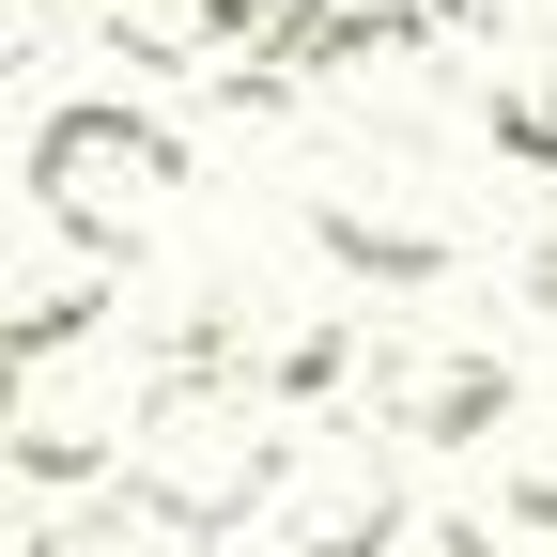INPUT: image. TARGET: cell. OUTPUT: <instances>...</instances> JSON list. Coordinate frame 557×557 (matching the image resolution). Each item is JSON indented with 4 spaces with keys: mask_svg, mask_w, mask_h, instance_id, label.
<instances>
[{
    "mask_svg": "<svg viewBox=\"0 0 557 557\" xmlns=\"http://www.w3.org/2000/svg\"><path fill=\"white\" fill-rule=\"evenodd\" d=\"M310 233H325L341 263H372V278H434V263H449V218H434L418 186H372V201H357V186H325V201H310Z\"/></svg>",
    "mask_w": 557,
    "mask_h": 557,
    "instance_id": "obj_8",
    "label": "cell"
},
{
    "mask_svg": "<svg viewBox=\"0 0 557 557\" xmlns=\"http://www.w3.org/2000/svg\"><path fill=\"white\" fill-rule=\"evenodd\" d=\"M527 310H557V186H542V218H527Z\"/></svg>",
    "mask_w": 557,
    "mask_h": 557,
    "instance_id": "obj_12",
    "label": "cell"
},
{
    "mask_svg": "<svg viewBox=\"0 0 557 557\" xmlns=\"http://www.w3.org/2000/svg\"><path fill=\"white\" fill-rule=\"evenodd\" d=\"M496 511L511 527H557V403H527L511 434H496Z\"/></svg>",
    "mask_w": 557,
    "mask_h": 557,
    "instance_id": "obj_10",
    "label": "cell"
},
{
    "mask_svg": "<svg viewBox=\"0 0 557 557\" xmlns=\"http://www.w3.org/2000/svg\"><path fill=\"white\" fill-rule=\"evenodd\" d=\"M156 387H171V357H124V325L62 341V357H0V449H16V480L62 496V480H94V465L139 449Z\"/></svg>",
    "mask_w": 557,
    "mask_h": 557,
    "instance_id": "obj_2",
    "label": "cell"
},
{
    "mask_svg": "<svg viewBox=\"0 0 557 557\" xmlns=\"http://www.w3.org/2000/svg\"><path fill=\"white\" fill-rule=\"evenodd\" d=\"M109 278H124V248H78V233L32 218V263H16V295H0V357H62V341H94V325H109Z\"/></svg>",
    "mask_w": 557,
    "mask_h": 557,
    "instance_id": "obj_6",
    "label": "cell"
},
{
    "mask_svg": "<svg viewBox=\"0 0 557 557\" xmlns=\"http://www.w3.org/2000/svg\"><path fill=\"white\" fill-rule=\"evenodd\" d=\"M171 186H186V139H171L156 109H124V94H78V109H47V124H32V218H47V233H78V248L156 233V218H171Z\"/></svg>",
    "mask_w": 557,
    "mask_h": 557,
    "instance_id": "obj_3",
    "label": "cell"
},
{
    "mask_svg": "<svg viewBox=\"0 0 557 557\" xmlns=\"http://www.w3.org/2000/svg\"><path fill=\"white\" fill-rule=\"evenodd\" d=\"M480 124H496V156H527V171L557 186V32H511V47H496Z\"/></svg>",
    "mask_w": 557,
    "mask_h": 557,
    "instance_id": "obj_9",
    "label": "cell"
},
{
    "mask_svg": "<svg viewBox=\"0 0 557 557\" xmlns=\"http://www.w3.org/2000/svg\"><path fill=\"white\" fill-rule=\"evenodd\" d=\"M372 418H387L403 449H496L511 418H527V387H511V357H496V341L387 325V341H372Z\"/></svg>",
    "mask_w": 557,
    "mask_h": 557,
    "instance_id": "obj_5",
    "label": "cell"
},
{
    "mask_svg": "<svg viewBox=\"0 0 557 557\" xmlns=\"http://www.w3.org/2000/svg\"><path fill=\"white\" fill-rule=\"evenodd\" d=\"M387 418H310L295 434V465H278V496H263V557H387L418 511H403V480H387Z\"/></svg>",
    "mask_w": 557,
    "mask_h": 557,
    "instance_id": "obj_4",
    "label": "cell"
},
{
    "mask_svg": "<svg viewBox=\"0 0 557 557\" xmlns=\"http://www.w3.org/2000/svg\"><path fill=\"white\" fill-rule=\"evenodd\" d=\"M278 0H94L109 62H156V78H233V47H263Z\"/></svg>",
    "mask_w": 557,
    "mask_h": 557,
    "instance_id": "obj_7",
    "label": "cell"
},
{
    "mask_svg": "<svg viewBox=\"0 0 557 557\" xmlns=\"http://www.w3.org/2000/svg\"><path fill=\"white\" fill-rule=\"evenodd\" d=\"M387 557H496V527H465V511H418Z\"/></svg>",
    "mask_w": 557,
    "mask_h": 557,
    "instance_id": "obj_11",
    "label": "cell"
},
{
    "mask_svg": "<svg viewBox=\"0 0 557 557\" xmlns=\"http://www.w3.org/2000/svg\"><path fill=\"white\" fill-rule=\"evenodd\" d=\"M278 465H295V434H278L263 372H171L156 418H139V449H124V511L171 527V542H248Z\"/></svg>",
    "mask_w": 557,
    "mask_h": 557,
    "instance_id": "obj_1",
    "label": "cell"
}]
</instances>
